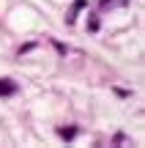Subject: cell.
<instances>
[{"label":"cell","instance_id":"6da1fadb","mask_svg":"<svg viewBox=\"0 0 145 148\" xmlns=\"http://www.w3.org/2000/svg\"><path fill=\"white\" fill-rule=\"evenodd\" d=\"M11 93H16V82H11V79H0V96H11Z\"/></svg>","mask_w":145,"mask_h":148},{"label":"cell","instance_id":"7a4b0ae2","mask_svg":"<svg viewBox=\"0 0 145 148\" xmlns=\"http://www.w3.org/2000/svg\"><path fill=\"white\" fill-rule=\"evenodd\" d=\"M82 8H85V3H82V0H77L74 8H71V14H69V22H74V19H77V14H80Z\"/></svg>","mask_w":145,"mask_h":148},{"label":"cell","instance_id":"3957f363","mask_svg":"<svg viewBox=\"0 0 145 148\" xmlns=\"http://www.w3.org/2000/svg\"><path fill=\"white\" fill-rule=\"evenodd\" d=\"M74 134H77V129H60V137L63 140H71Z\"/></svg>","mask_w":145,"mask_h":148},{"label":"cell","instance_id":"277c9868","mask_svg":"<svg viewBox=\"0 0 145 148\" xmlns=\"http://www.w3.org/2000/svg\"><path fill=\"white\" fill-rule=\"evenodd\" d=\"M123 3H129V0H104V5H123Z\"/></svg>","mask_w":145,"mask_h":148}]
</instances>
